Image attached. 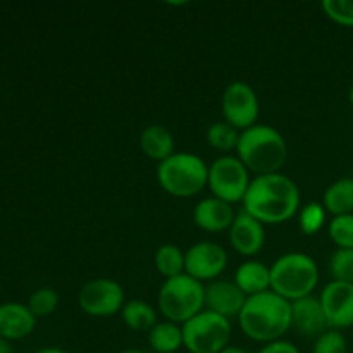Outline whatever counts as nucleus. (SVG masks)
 <instances>
[{"instance_id": "obj_1", "label": "nucleus", "mask_w": 353, "mask_h": 353, "mask_svg": "<svg viewBox=\"0 0 353 353\" xmlns=\"http://www.w3.org/2000/svg\"><path fill=\"white\" fill-rule=\"evenodd\" d=\"M300 207V192L292 178L276 174L252 179L243 199V210L262 224H281L292 219Z\"/></svg>"}, {"instance_id": "obj_2", "label": "nucleus", "mask_w": 353, "mask_h": 353, "mask_svg": "<svg viewBox=\"0 0 353 353\" xmlns=\"http://www.w3.org/2000/svg\"><path fill=\"white\" fill-rule=\"evenodd\" d=\"M245 336L262 343L278 341L292 327V302L278 293L265 292L248 296L238 316Z\"/></svg>"}, {"instance_id": "obj_3", "label": "nucleus", "mask_w": 353, "mask_h": 353, "mask_svg": "<svg viewBox=\"0 0 353 353\" xmlns=\"http://www.w3.org/2000/svg\"><path fill=\"white\" fill-rule=\"evenodd\" d=\"M238 159L257 176L276 174L288 159V145L283 134L268 124H255L241 131Z\"/></svg>"}, {"instance_id": "obj_4", "label": "nucleus", "mask_w": 353, "mask_h": 353, "mask_svg": "<svg viewBox=\"0 0 353 353\" xmlns=\"http://www.w3.org/2000/svg\"><path fill=\"white\" fill-rule=\"evenodd\" d=\"M319 283V269L310 255L285 254L271 268V290L288 302L312 295Z\"/></svg>"}, {"instance_id": "obj_5", "label": "nucleus", "mask_w": 353, "mask_h": 353, "mask_svg": "<svg viewBox=\"0 0 353 353\" xmlns=\"http://www.w3.org/2000/svg\"><path fill=\"white\" fill-rule=\"evenodd\" d=\"M157 181L169 195L190 199L209 185V165L199 155L176 152L159 164Z\"/></svg>"}, {"instance_id": "obj_6", "label": "nucleus", "mask_w": 353, "mask_h": 353, "mask_svg": "<svg viewBox=\"0 0 353 353\" xmlns=\"http://www.w3.org/2000/svg\"><path fill=\"white\" fill-rule=\"evenodd\" d=\"M157 303L165 319L174 324H185L205 307V288L192 276H176L165 279L161 286Z\"/></svg>"}, {"instance_id": "obj_7", "label": "nucleus", "mask_w": 353, "mask_h": 353, "mask_svg": "<svg viewBox=\"0 0 353 353\" xmlns=\"http://www.w3.org/2000/svg\"><path fill=\"white\" fill-rule=\"evenodd\" d=\"M183 347L190 353H219L230 345L231 323L210 310H202L181 326Z\"/></svg>"}, {"instance_id": "obj_8", "label": "nucleus", "mask_w": 353, "mask_h": 353, "mask_svg": "<svg viewBox=\"0 0 353 353\" xmlns=\"http://www.w3.org/2000/svg\"><path fill=\"white\" fill-rule=\"evenodd\" d=\"M252 179L243 162L233 155H223L209 165V188L216 199L228 203L243 202Z\"/></svg>"}, {"instance_id": "obj_9", "label": "nucleus", "mask_w": 353, "mask_h": 353, "mask_svg": "<svg viewBox=\"0 0 353 353\" xmlns=\"http://www.w3.org/2000/svg\"><path fill=\"white\" fill-rule=\"evenodd\" d=\"M78 303L83 312L88 316H114L124 307L123 286L114 279L95 278L81 286L78 293Z\"/></svg>"}, {"instance_id": "obj_10", "label": "nucleus", "mask_w": 353, "mask_h": 353, "mask_svg": "<svg viewBox=\"0 0 353 353\" xmlns=\"http://www.w3.org/2000/svg\"><path fill=\"white\" fill-rule=\"evenodd\" d=\"M223 116L236 130H248L259 119V99L254 88L243 81H233L226 86L221 100Z\"/></svg>"}, {"instance_id": "obj_11", "label": "nucleus", "mask_w": 353, "mask_h": 353, "mask_svg": "<svg viewBox=\"0 0 353 353\" xmlns=\"http://www.w3.org/2000/svg\"><path fill=\"white\" fill-rule=\"evenodd\" d=\"M228 265V254L214 241H200L185 254V274L196 281H216Z\"/></svg>"}, {"instance_id": "obj_12", "label": "nucleus", "mask_w": 353, "mask_h": 353, "mask_svg": "<svg viewBox=\"0 0 353 353\" xmlns=\"http://www.w3.org/2000/svg\"><path fill=\"white\" fill-rule=\"evenodd\" d=\"M331 330H347L353 326V285L331 281L319 296Z\"/></svg>"}, {"instance_id": "obj_13", "label": "nucleus", "mask_w": 353, "mask_h": 353, "mask_svg": "<svg viewBox=\"0 0 353 353\" xmlns=\"http://www.w3.org/2000/svg\"><path fill=\"white\" fill-rule=\"evenodd\" d=\"M292 327L307 338H319L331 330L321 300L310 295L292 302Z\"/></svg>"}, {"instance_id": "obj_14", "label": "nucleus", "mask_w": 353, "mask_h": 353, "mask_svg": "<svg viewBox=\"0 0 353 353\" xmlns=\"http://www.w3.org/2000/svg\"><path fill=\"white\" fill-rule=\"evenodd\" d=\"M230 243L238 254L245 257L259 254L265 243L264 224L243 210L234 217L233 226L230 228Z\"/></svg>"}, {"instance_id": "obj_15", "label": "nucleus", "mask_w": 353, "mask_h": 353, "mask_svg": "<svg viewBox=\"0 0 353 353\" xmlns=\"http://www.w3.org/2000/svg\"><path fill=\"white\" fill-rule=\"evenodd\" d=\"M248 296L234 285V281H212L205 286V307L210 312L231 319L240 316Z\"/></svg>"}, {"instance_id": "obj_16", "label": "nucleus", "mask_w": 353, "mask_h": 353, "mask_svg": "<svg viewBox=\"0 0 353 353\" xmlns=\"http://www.w3.org/2000/svg\"><path fill=\"white\" fill-rule=\"evenodd\" d=\"M233 205L223 200L216 199V196H209V199L200 200L193 209V221L196 226L209 233H221L233 226L234 223Z\"/></svg>"}, {"instance_id": "obj_17", "label": "nucleus", "mask_w": 353, "mask_h": 353, "mask_svg": "<svg viewBox=\"0 0 353 353\" xmlns=\"http://www.w3.org/2000/svg\"><path fill=\"white\" fill-rule=\"evenodd\" d=\"M37 317L28 305L7 302L0 305V338L3 340H21L34 330Z\"/></svg>"}, {"instance_id": "obj_18", "label": "nucleus", "mask_w": 353, "mask_h": 353, "mask_svg": "<svg viewBox=\"0 0 353 353\" xmlns=\"http://www.w3.org/2000/svg\"><path fill=\"white\" fill-rule=\"evenodd\" d=\"M234 285L247 296L271 292V268H268V265L259 261L243 262L236 269Z\"/></svg>"}, {"instance_id": "obj_19", "label": "nucleus", "mask_w": 353, "mask_h": 353, "mask_svg": "<svg viewBox=\"0 0 353 353\" xmlns=\"http://www.w3.org/2000/svg\"><path fill=\"white\" fill-rule=\"evenodd\" d=\"M140 148L148 159L157 161L159 164L171 157L172 154H176L174 138H172L171 131L161 124H150L141 131Z\"/></svg>"}, {"instance_id": "obj_20", "label": "nucleus", "mask_w": 353, "mask_h": 353, "mask_svg": "<svg viewBox=\"0 0 353 353\" xmlns=\"http://www.w3.org/2000/svg\"><path fill=\"white\" fill-rule=\"evenodd\" d=\"M323 205L331 216H347L353 214V178L336 179L324 192Z\"/></svg>"}, {"instance_id": "obj_21", "label": "nucleus", "mask_w": 353, "mask_h": 353, "mask_svg": "<svg viewBox=\"0 0 353 353\" xmlns=\"http://www.w3.org/2000/svg\"><path fill=\"white\" fill-rule=\"evenodd\" d=\"M121 317L130 330L138 331V333L150 331L157 324V312L145 300H131L124 303Z\"/></svg>"}, {"instance_id": "obj_22", "label": "nucleus", "mask_w": 353, "mask_h": 353, "mask_svg": "<svg viewBox=\"0 0 353 353\" xmlns=\"http://www.w3.org/2000/svg\"><path fill=\"white\" fill-rule=\"evenodd\" d=\"M148 343L157 353H174L183 347V330L171 321L157 323L148 331Z\"/></svg>"}, {"instance_id": "obj_23", "label": "nucleus", "mask_w": 353, "mask_h": 353, "mask_svg": "<svg viewBox=\"0 0 353 353\" xmlns=\"http://www.w3.org/2000/svg\"><path fill=\"white\" fill-rule=\"evenodd\" d=\"M155 268L165 279L185 274V254L172 243H165L155 252Z\"/></svg>"}, {"instance_id": "obj_24", "label": "nucleus", "mask_w": 353, "mask_h": 353, "mask_svg": "<svg viewBox=\"0 0 353 353\" xmlns=\"http://www.w3.org/2000/svg\"><path fill=\"white\" fill-rule=\"evenodd\" d=\"M207 141L214 150L230 152L238 147L240 133H238L236 128L228 124L226 121H217V123L210 124L209 130H207Z\"/></svg>"}, {"instance_id": "obj_25", "label": "nucleus", "mask_w": 353, "mask_h": 353, "mask_svg": "<svg viewBox=\"0 0 353 353\" xmlns=\"http://www.w3.org/2000/svg\"><path fill=\"white\" fill-rule=\"evenodd\" d=\"M330 271L334 281L353 285V248H338L330 259Z\"/></svg>"}, {"instance_id": "obj_26", "label": "nucleus", "mask_w": 353, "mask_h": 353, "mask_svg": "<svg viewBox=\"0 0 353 353\" xmlns=\"http://www.w3.org/2000/svg\"><path fill=\"white\" fill-rule=\"evenodd\" d=\"M59 307V295L52 288H38L33 292L28 300V309L33 312L34 317H45L54 312Z\"/></svg>"}, {"instance_id": "obj_27", "label": "nucleus", "mask_w": 353, "mask_h": 353, "mask_svg": "<svg viewBox=\"0 0 353 353\" xmlns=\"http://www.w3.org/2000/svg\"><path fill=\"white\" fill-rule=\"evenodd\" d=\"M330 238L338 248H353V214L330 221Z\"/></svg>"}, {"instance_id": "obj_28", "label": "nucleus", "mask_w": 353, "mask_h": 353, "mask_svg": "<svg viewBox=\"0 0 353 353\" xmlns=\"http://www.w3.org/2000/svg\"><path fill=\"white\" fill-rule=\"evenodd\" d=\"M326 209L323 203L310 202L300 212V230L303 234H316L319 233L321 228L326 223Z\"/></svg>"}, {"instance_id": "obj_29", "label": "nucleus", "mask_w": 353, "mask_h": 353, "mask_svg": "<svg viewBox=\"0 0 353 353\" xmlns=\"http://www.w3.org/2000/svg\"><path fill=\"white\" fill-rule=\"evenodd\" d=\"M323 10L333 23L353 28V0H324Z\"/></svg>"}, {"instance_id": "obj_30", "label": "nucleus", "mask_w": 353, "mask_h": 353, "mask_svg": "<svg viewBox=\"0 0 353 353\" xmlns=\"http://www.w3.org/2000/svg\"><path fill=\"white\" fill-rule=\"evenodd\" d=\"M347 338L338 330H327L326 333L316 338L312 353H347Z\"/></svg>"}, {"instance_id": "obj_31", "label": "nucleus", "mask_w": 353, "mask_h": 353, "mask_svg": "<svg viewBox=\"0 0 353 353\" xmlns=\"http://www.w3.org/2000/svg\"><path fill=\"white\" fill-rule=\"evenodd\" d=\"M257 353H300V352L299 348H296L293 343H290V341L278 340V341H272V343L264 345V347H262Z\"/></svg>"}, {"instance_id": "obj_32", "label": "nucleus", "mask_w": 353, "mask_h": 353, "mask_svg": "<svg viewBox=\"0 0 353 353\" xmlns=\"http://www.w3.org/2000/svg\"><path fill=\"white\" fill-rule=\"evenodd\" d=\"M219 353H248V352L243 350V348H240V347H231V345H228V347Z\"/></svg>"}, {"instance_id": "obj_33", "label": "nucleus", "mask_w": 353, "mask_h": 353, "mask_svg": "<svg viewBox=\"0 0 353 353\" xmlns=\"http://www.w3.org/2000/svg\"><path fill=\"white\" fill-rule=\"evenodd\" d=\"M0 353H10L9 345H7V341L3 338H0Z\"/></svg>"}, {"instance_id": "obj_34", "label": "nucleus", "mask_w": 353, "mask_h": 353, "mask_svg": "<svg viewBox=\"0 0 353 353\" xmlns=\"http://www.w3.org/2000/svg\"><path fill=\"white\" fill-rule=\"evenodd\" d=\"M37 353H69V352L62 350V348H43V350H40Z\"/></svg>"}, {"instance_id": "obj_35", "label": "nucleus", "mask_w": 353, "mask_h": 353, "mask_svg": "<svg viewBox=\"0 0 353 353\" xmlns=\"http://www.w3.org/2000/svg\"><path fill=\"white\" fill-rule=\"evenodd\" d=\"M348 99H350V105H352V109H353V83H352V86H350V93H348Z\"/></svg>"}, {"instance_id": "obj_36", "label": "nucleus", "mask_w": 353, "mask_h": 353, "mask_svg": "<svg viewBox=\"0 0 353 353\" xmlns=\"http://www.w3.org/2000/svg\"><path fill=\"white\" fill-rule=\"evenodd\" d=\"M119 353H147V352H141V350H133V348H130V350H123Z\"/></svg>"}]
</instances>
